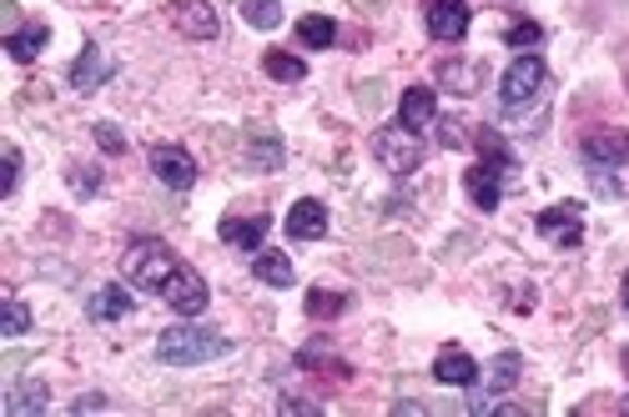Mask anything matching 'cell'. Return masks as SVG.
Masks as SVG:
<instances>
[{
	"instance_id": "6da1fadb",
	"label": "cell",
	"mask_w": 629,
	"mask_h": 417,
	"mask_svg": "<svg viewBox=\"0 0 629 417\" xmlns=\"http://www.w3.org/2000/svg\"><path fill=\"white\" fill-rule=\"evenodd\" d=\"M177 267H182V257H177L167 242H157V236H136L132 247L121 252V277L136 282L142 292H167Z\"/></svg>"
},
{
	"instance_id": "7a4b0ae2",
	"label": "cell",
	"mask_w": 629,
	"mask_h": 417,
	"mask_svg": "<svg viewBox=\"0 0 629 417\" xmlns=\"http://www.w3.org/2000/svg\"><path fill=\"white\" fill-rule=\"evenodd\" d=\"M232 342L222 332H211V327H197V322H182V327H167L157 338V357L171 367H197V363H211V357H222Z\"/></svg>"
},
{
	"instance_id": "3957f363",
	"label": "cell",
	"mask_w": 629,
	"mask_h": 417,
	"mask_svg": "<svg viewBox=\"0 0 629 417\" xmlns=\"http://www.w3.org/2000/svg\"><path fill=\"white\" fill-rule=\"evenodd\" d=\"M373 157H378V167L388 171V176H413V171L423 167L419 131H408L403 121H398V126L373 131Z\"/></svg>"
},
{
	"instance_id": "277c9868",
	"label": "cell",
	"mask_w": 629,
	"mask_h": 417,
	"mask_svg": "<svg viewBox=\"0 0 629 417\" xmlns=\"http://www.w3.org/2000/svg\"><path fill=\"white\" fill-rule=\"evenodd\" d=\"M544 81H549V65L539 61V56H519V61L504 71V81H498V101L509 106V111H519V106H529L544 91Z\"/></svg>"
},
{
	"instance_id": "5b68a950",
	"label": "cell",
	"mask_w": 629,
	"mask_h": 417,
	"mask_svg": "<svg viewBox=\"0 0 629 417\" xmlns=\"http://www.w3.org/2000/svg\"><path fill=\"white\" fill-rule=\"evenodd\" d=\"M167 21L182 40H217L222 36V21H217V11H211V0H171Z\"/></svg>"
},
{
	"instance_id": "8992f818",
	"label": "cell",
	"mask_w": 629,
	"mask_h": 417,
	"mask_svg": "<svg viewBox=\"0 0 629 417\" xmlns=\"http://www.w3.org/2000/svg\"><path fill=\"white\" fill-rule=\"evenodd\" d=\"M539 236L554 242V247H579L584 242V207L579 201H559V207H544L534 217Z\"/></svg>"
},
{
	"instance_id": "52a82bcc",
	"label": "cell",
	"mask_w": 629,
	"mask_h": 417,
	"mask_svg": "<svg viewBox=\"0 0 629 417\" xmlns=\"http://www.w3.org/2000/svg\"><path fill=\"white\" fill-rule=\"evenodd\" d=\"M152 176L171 192H192L197 186V161L186 146H152Z\"/></svg>"
},
{
	"instance_id": "ba28073f",
	"label": "cell",
	"mask_w": 629,
	"mask_h": 417,
	"mask_svg": "<svg viewBox=\"0 0 629 417\" xmlns=\"http://www.w3.org/2000/svg\"><path fill=\"white\" fill-rule=\"evenodd\" d=\"M161 297H167L171 312H182V317H202V312H207V297H211V292H207V282H202V277L182 261V267H177V277L167 282V292H161Z\"/></svg>"
},
{
	"instance_id": "9c48e42d",
	"label": "cell",
	"mask_w": 629,
	"mask_h": 417,
	"mask_svg": "<svg viewBox=\"0 0 629 417\" xmlns=\"http://www.w3.org/2000/svg\"><path fill=\"white\" fill-rule=\"evenodd\" d=\"M584 161L590 167H629V131H619V126H600V131H590L584 136Z\"/></svg>"
},
{
	"instance_id": "30bf717a",
	"label": "cell",
	"mask_w": 629,
	"mask_h": 417,
	"mask_svg": "<svg viewBox=\"0 0 629 417\" xmlns=\"http://www.w3.org/2000/svg\"><path fill=\"white\" fill-rule=\"evenodd\" d=\"M423 21H428V36L433 40H463V36H469L473 15H469V5H463V0H433Z\"/></svg>"
},
{
	"instance_id": "8fae6325",
	"label": "cell",
	"mask_w": 629,
	"mask_h": 417,
	"mask_svg": "<svg viewBox=\"0 0 629 417\" xmlns=\"http://www.w3.org/2000/svg\"><path fill=\"white\" fill-rule=\"evenodd\" d=\"M288 236L292 242H323V232H328V207L323 201H313V196H302V201H292L288 211Z\"/></svg>"
},
{
	"instance_id": "7c38bea8",
	"label": "cell",
	"mask_w": 629,
	"mask_h": 417,
	"mask_svg": "<svg viewBox=\"0 0 629 417\" xmlns=\"http://www.w3.org/2000/svg\"><path fill=\"white\" fill-rule=\"evenodd\" d=\"M463 186H469V201L479 211H494L498 201H504V171L488 167V161H479V167L463 171Z\"/></svg>"
},
{
	"instance_id": "4fadbf2b",
	"label": "cell",
	"mask_w": 629,
	"mask_h": 417,
	"mask_svg": "<svg viewBox=\"0 0 629 417\" xmlns=\"http://www.w3.org/2000/svg\"><path fill=\"white\" fill-rule=\"evenodd\" d=\"M101 81H111V61H106V51L96 46V40H86L76 56V65H71V91H96Z\"/></svg>"
},
{
	"instance_id": "5bb4252c",
	"label": "cell",
	"mask_w": 629,
	"mask_h": 417,
	"mask_svg": "<svg viewBox=\"0 0 629 417\" xmlns=\"http://www.w3.org/2000/svg\"><path fill=\"white\" fill-rule=\"evenodd\" d=\"M132 307H136V297L121 282H106V287H96L92 292V302H86V317L92 322H121V317H132Z\"/></svg>"
},
{
	"instance_id": "9a60e30c",
	"label": "cell",
	"mask_w": 629,
	"mask_h": 417,
	"mask_svg": "<svg viewBox=\"0 0 629 417\" xmlns=\"http://www.w3.org/2000/svg\"><path fill=\"white\" fill-rule=\"evenodd\" d=\"M267 226H273V217H267V211H252V217H227V222H222V242H227V247H237V252H257V247H263V236H267Z\"/></svg>"
},
{
	"instance_id": "2e32d148",
	"label": "cell",
	"mask_w": 629,
	"mask_h": 417,
	"mask_svg": "<svg viewBox=\"0 0 629 417\" xmlns=\"http://www.w3.org/2000/svg\"><path fill=\"white\" fill-rule=\"evenodd\" d=\"M398 121H403L408 131H423L438 121V96H433V86H408L403 101H398Z\"/></svg>"
},
{
	"instance_id": "e0dca14e",
	"label": "cell",
	"mask_w": 629,
	"mask_h": 417,
	"mask_svg": "<svg viewBox=\"0 0 629 417\" xmlns=\"http://www.w3.org/2000/svg\"><path fill=\"white\" fill-rule=\"evenodd\" d=\"M433 378L444 382V388H473V382H479V363H473L463 347H444L438 363H433Z\"/></svg>"
},
{
	"instance_id": "ac0fdd59",
	"label": "cell",
	"mask_w": 629,
	"mask_h": 417,
	"mask_svg": "<svg viewBox=\"0 0 629 417\" xmlns=\"http://www.w3.org/2000/svg\"><path fill=\"white\" fill-rule=\"evenodd\" d=\"M247 157L257 171H277L282 167V136L273 126H252L247 131Z\"/></svg>"
},
{
	"instance_id": "d6986e66",
	"label": "cell",
	"mask_w": 629,
	"mask_h": 417,
	"mask_svg": "<svg viewBox=\"0 0 629 417\" xmlns=\"http://www.w3.org/2000/svg\"><path fill=\"white\" fill-rule=\"evenodd\" d=\"M484 76H488L484 61H444V65H438V81H444L448 91H459V96H473Z\"/></svg>"
},
{
	"instance_id": "ffe728a7",
	"label": "cell",
	"mask_w": 629,
	"mask_h": 417,
	"mask_svg": "<svg viewBox=\"0 0 629 417\" xmlns=\"http://www.w3.org/2000/svg\"><path fill=\"white\" fill-rule=\"evenodd\" d=\"M252 277H257V282H267V287H292V261L282 257L277 247H267V252H257V257H252Z\"/></svg>"
},
{
	"instance_id": "44dd1931",
	"label": "cell",
	"mask_w": 629,
	"mask_h": 417,
	"mask_svg": "<svg viewBox=\"0 0 629 417\" xmlns=\"http://www.w3.org/2000/svg\"><path fill=\"white\" fill-rule=\"evenodd\" d=\"M46 40H51L46 26H26V30H11V36H5V51H11V61L31 65L40 51H46Z\"/></svg>"
},
{
	"instance_id": "7402d4cb",
	"label": "cell",
	"mask_w": 629,
	"mask_h": 417,
	"mask_svg": "<svg viewBox=\"0 0 629 417\" xmlns=\"http://www.w3.org/2000/svg\"><path fill=\"white\" fill-rule=\"evenodd\" d=\"M46 397H51V392H46V382H15L11 388V397H5V413L11 417H26V413H46Z\"/></svg>"
},
{
	"instance_id": "603a6c76",
	"label": "cell",
	"mask_w": 629,
	"mask_h": 417,
	"mask_svg": "<svg viewBox=\"0 0 629 417\" xmlns=\"http://www.w3.org/2000/svg\"><path fill=\"white\" fill-rule=\"evenodd\" d=\"M298 40L307 46V51H328L332 40H338V21H328V15H302Z\"/></svg>"
},
{
	"instance_id": "cb8c5ba5",
	"label": "cell",
	"mask_w": 629,
	"mask_h": 417,
	"mask_svg": "<svg viewBox=\"0 0 629 417\" xmlns=\"http://www.w3.org/2000/svg\"><path fill=\"white\" fill-rule=\"evenodd\" d=\"M237 15L257 30H277L282 26V0H237Z\"/></svg>"
},
{
	"instance_id": "d4e9b609",
	"label": "cell",
	"mask_w": 629,
	"mask_h": 417,
	"mask_svg": "<svg viewBox=\"0 0 629 417\" xmlns=\"http://www.w3.org/2000/svg\"><path fill=\"white\" fill-rule=\"evenodd\" d=\"M263 71L273 81H282V86H298V81H307V65H302V56H292V51H267L263 56Z\"/></svg>"
},
{
	"instance_id": "484cf974",
	"label": "cell",
	"mask_w": 629,
	"mask_h": 417,
	"mask_svg": "<svg viewBox=\"0 0 629 417\" xmlns=\"http://www.w3.org/2000/svg\"><path fill=\"white\" fill-rule=\"evenodd\" d=\"M519 378H524V357H519V353H498L494 367H488V392H509Z\"/></svg>"
},
{
	"instance_id": "4316f807",
	"label": "cell",
	"mask_w": 629,
	"mask_h": 417,
	"mask_svg": "<svg viewBox=\"0 0 629 417\" xmlns=\"http://www.w3.org/2000/svg\"><path fill=\"white\" fill-rule=\"evenodd\" d=\"M298 367H307V372H332V378H348V367H342L338 357L328 353V342H313V347H302V353H298Z\"/></svg>"
},
{
	"instance_id": "83f0119b",
	"label": "cell",
	"mask_w": 629,
	"mask_h": 417,
	"mask_svg": "<svg viewBox=\"0 0 629 417\" xmlns=\"http://www.w3.org/2000/svg\"><path fill=\"white\" fill-rule=\"evenodd\" d=\"M342 307H348V297H342V292H323V287L307 292V317H313V322H332Z\"/></svg>"
},
{
	"instance_id": "f1b7e54d",
	"label": "cell",
	"mask_w": 629,
	"mask_h": 417,
	"mask_svg": "<svg viewBox=\"0 0 629 417\" xmlns=\"http://www.w3.org/2000/svg\"><path fill=\"white\" fill-rule=\"evenodd\" d=\"M479 157H484L488 167H498V171L513 167V151L504 146V136H498V131H479Z\"/></svg>"
},
{
	"instance_id": "f546056e",
	"label": "cell",
	"mask_w": 629,
	"mask_h": 417,
	"mask_svg": "<svg viewBox=\"0 0 629 417\" xmlns=\"http://www.w3.org/2000/svg\"><path fill=\"white\" fill-rule=\"evenodd\" d=\"M0 332H5V338H26L31 332V307L26 302H5V312H0Z\"/></svg>"
},
{
	"instance_id": "4dcf8cb0",
	"label": "cell",
	"mask_w": 629,
	"mask_h": 417,
	"mask_svg": "<svg viewBox=\"0 0 629 417\" xmlns=\"http://www.w3.org/2000/svg\"><path fill=\"white\" fill-rule=\"evenodd\" d=\"M539 40H544V30H539V21H513V26L504 30V46H513V51H534Z\"/></svg>"
},
{
	"instance_id": "1f68e13d",
	"label": "cell",
	"mask_w": 629,
	"mask_h": 417,
	"mask_svg": "<svg viewBox=\"0 0 629 417\" xmlns=\"http://www.w3.org/2000/svg\"><path fill=\"white\" fill-rule=\"evenodd\" d=\"M96 146H101V151H111V157H117V151H126V136H121V131L111 126V121H96Z\"/></svg>"
},
{
	"instance_id": "d6a6232c",
	"label": "cell",
	"mask_w": 629,
	"mask_h": 417,
	"mask_svg": "<svg viewBox=\"0 0 629 417\" xmlns=\"http://www.w3.org/2000/svg\"><path fill=\"white\" fill-rule=\"evenodd\" d=\"M71 186H76L81 196H92L96 186H101V171H96V167H76V171H71Z\"/></svg>"
},
{
	"instance_id": "836d02e7",
	"label": "cell",
	"mask_w": 629,
	"mask_h": 417,
	"mask_svg": "<svg viewBox=\"0 0 629 417\" xmlns=\"http://www.w3.org/2000/svg\"><path fill=\"white\" fill-rule=\"evenodd\" d=\"M15 186H21V151L5 146V196H15Z\"/></svg>"
},
{
	"instance_id": "e575fe53",
	"label": "cell",
	"mask_w": 629,
	"mask_h": 417,
	"mask_svg": "<svg viewBox=\"0 0 629 417\" xmlns=\"http://www.w3.org/2000/svg\"><path fill=\"white\" fill-rule=\"evenodd\" d=\"M277 413H302V417H323V403H307V397H282Z\"/></svg>"
},
{
	"instance_id": "d590c367",
	"label": "cell",
	"mask_w": 629,
	"mask_h": 417,
	"mask_svg": "<svg viewBox=\"0 0 629 417\" xmlns=\"http://www.w3.org/2000/svg\"><path fill=\"white\" fill-rule=\"evenodd\" d=\"M101 407H106V397H101V392H86L81 403H71V413H101Z\"/></svg>"
},
{
	"instance_id": "8d00e7d4",
	"label": "cell",
	"mask_w": 629,
	"mask_h": 417,
	"mask_svg": "<svg viewBox=\"0 0 629 417\" xmlns=\"http://www.w3.org/2000/svg\"><path fill=\"white\" fill-rule=\"evenodd\" d=\"M438 142H444V146H463V131L459 126H438Z\"/></svg>"
},
{
	"instance_id": "74e56055",
	"label": "cell",
	"mask_w": 629,
	"mask_h": 417,
	"mask_svg": "<svg viewBox=\"0 0 629 417\" xmlns=\"http://www.w3.org/2000/svg\"><path fill=\"white\" fill-rule=\"evenodd\" d=\"M619 297H625V312H629V272H625V287H619Z\"/></svg>"
},
{
	"instance_id": "f35d334b",
	"label": "cell",
	"mask_w": 629,
	"mask_h": 417,
	"mask_svg": "<svg viewBox=\"0 0 629 417\" xmlns=\"http://www.w3.org/2000/svg\"><path fill=\"white\" fill-rule=\"evenodd\" d=\"M619 363H625V378H629V347H625V353H619Z\"/></svg>"
},
{
	"instance_id": "ab89813d",
	"label": "cell",
	"mask_w": 629,
	"mask_h": 417,
	"mask_svg": "<svg viewBox=\"0 0 629 417\" xmlns=\"http://www.w3.org/2000/svg\"><path fill=\"white\" fill-rule=\"evenodd\" d=\"M619 413H625V417H629V397H625V403H619Z\"/></svg>"
}]
</instances>
